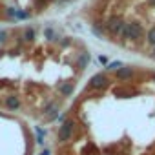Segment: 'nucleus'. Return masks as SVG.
<instances>
[{
	"mask_svg": "<svg viewBox=\"0 0 155 155\" xmlns=\"http://www.w3.org/2000/svg\"><path fill=\"white\" fill-rule=\"evenodd\" d=\"M73 131H75V120H73V119H66V120L58 126V130H57V140H58L60 144H66L68 140H71Z\"/></svg>",
	"mask_w": 155,
	"mask_h": 155,
	"instance_id": "f03ea898",
	"label": "nucleus"
},
{
	"mask_svg": "<svg viewBox=\"0 0 155 155\" xmlns=\"http://www.w3.org/2000/svg\"><path fill=\"white\" fill-rule=\"evenodd\" d=\"M91 29H93V33L97 35V37H104L106 35V22H102V20H95L93 24H91Z\"/></svg>",
	"mask_w": 155,
	"mask_h": 155,
	"instance_id": "6e6552de",
	"label": "nucleus"
},
{
	"mask_svg": "<svg viewBox=\"0 0 155 155\" xmlns=\"http://www.w3.org/2000/svg\"><path fill=\"white\" fill-rule=\"evenodd\" d=\"M148 6H151V8H155V0H148Z\"/></svg>",
	"mask_w": 155,
	"mask_h": 155,
	"instance_id": "6ab92c4d",
	"label": "nucleus"
},
{
	"mask_svg": "<svg viewBox=\"0 0 155 155\" xmlns=\"http://www.w3.org/2000/svg\"><path fill=\"white\" fill-rule=\"evenodd\" d=\"M106 84H108V77H106L104 73H97V75H93L91 79H90V82H88L90 90H102Z\"/></svg>",
	"mask_w": 155,
	"mask_h": 155,
	"instance_id": "20e7f679",
	"label": "nucleus"
},
{
	"mask_svg": "<svg viewBox=\"0 0 155 155\" xmlns=\"http://www.w3.org/2000/svg\"><path fill=\"white\" fill-rule=\"evenodd\" d=\"M90 64V53H81L79 58H77V68L79 69H86Z\"/></svg>",
	"mask_w": 155,
	"mask_h": 155,
	"instance_id": "1a4fd4ad",
	"label": "nucleus"
},
{
	"mask_svg": "<svg viewBox=\"0 0 155 155\" xmlns=\"http://www.w3.org/2000/svg\"><path fill=\"white\" fill-rule=\"evenodd\" d=\"M8 15H11V17H15V18H29V13L18 11V9H8Z\"/></svg>",
	"mask_w": 155,
	"mask_h": 155,
	"instance_id": "9b49d317",
	"label": "nucleus"
},
{
	"mask_svg": "<svg viewBox=\"0 0 155 155\" xmlns=\"http://www.w3.org/2000/svg\"><path fill=\"white\" fill-rule=\"evenodd\" d=\"M58 110H60L58 102H57V101H51V102H48V104H46L44 113L48 115V119H49V120H53V119H58Z\"/></svg>",
	"mask_w": 155,
	"mask_h": 155,
	"instance_id": "39448f33",
	"label": "nucleus"
},
{
	"mask_svg": "<svg viewBox=\"0 0 155 155\" xmlns=\"http://www.w3.org/2000/svg\"><path fill=\"white\" fill-rule=\"evenodd\" d=\"M133 68L131 66H122L120 69H117L115 71V79L117 81H130L131 79V77H133Z\"/></svg>",
	"mask_w": 155,
	"mask_h": 155,
	"instance_id": "423d86ee",
	"label": "nucleus"
},
{
	"mask_svg": "<svg viewBox=\"0 0 155 155\" xmlns=\"http://www.w3.org/2000/svg\"><path fill=\"white\" fill-rule=\"evenodd\" d=\"M146 42L155 48V26H151V28L148 29V33H146Z\"/></svg>",
	"mask_w": 155,
	"mask_h": 155,
	"instance_id": "f8f14e48",
	"label": "nucleus"
},
{
	"mask_svg": "<svg viewBox=\"0 0 155 155\" xmlns=\"http://www.w3.org/2000/svg\"><path fill=\"white\" fill-rule=\"evenodd\" d=\"M57 2H64V0H57Z\"/></svg>",
	"mask_w": 155,
	"mask_h": 155,
	"instance_id": "412c9836",
	"label": "nucleus"
},
{
	"mask_svg": "<svg viewBox=\"0 0 155 155\" xmlns=\"http://www.w3.org/2000/svg\"><path fill=\"white\" fill-rule=\"evenodd\" d=\"M153 81H155V75H153Z\"/></svg>",
	"mask_w": 155,
	"mask_h": 155,
	"instance_id": "4be33fe9",
	"label": "nucleus"
},
{
	"mask_svg": "<svg viewBox=\"0 0 155 155\" xmlns=\"http://www.w3.org/2000/svg\"><path fill=\"white\" fill-rule=\"evenodd\" d=\"M124 64L120 62V60H113V62H108V66H106V71H117V69H120Z\"/></svg>",
	"mask_w": 155,
	"mask_h": 155,
	"instance_id": "ddd939ff",
	"label": "nucleus"
},
{
	"mask_svg": "<svg viewBox=\"0 0 155 155\" xmlns=\"http://www.w3.org/2000/svg\"><path fill=\"white\" fill-rule=\"evenodd\" d=\"M99 62H101L102 66H108V57H104V55H101V57H99Z\"/></svg>",
	"mask_w": 155,
	"mask_h": 155,
	"instance_id": "f3484780",
	"label": "nucleus"
},
{
	"mask_svg": "<svg viewBox=\"0 0 155 155\" xmlns=\"http://www.w3.org/2000/svg\"><path fill=\"white\" fill-rule=\"evenodd\" d=\"M150 57H151V58H153V60H155V48H153V51H151V53H150Z\"/></svg>",
	"mask_w": 155,
	"mask_h": 155,
	"instance_id": "aec40b11",
	"label": "nucleus"
},
{
	"mask_svg": "<svg viewBox=\"0 0 155 155\" xmlns=\"http://www.w3.org/2000/svg\"><path fill=\"white\" fill-rule=\"evenodd\" d=\"M35 131H37V142H38V144H42V142H44V135H46V131H44L40 126H37V128H35Z\"/></svg>",
	"mask_w": 155,
	"mask_h": 155,
	"instance_id": "2eb2a0df",
	"label": "nucleus"
},
{
	"mask_svg": "<svg viewBox=\"0 0 155 155\" xmlns=\"http://www.w3.org/2000/svg\"><path fill=\"white\" fill-rule=\"evenodd\" d=\"M44 37H46L48 40H55V38H57V35H55L53 28H46V29H44Z\"/></svg>",
	"mask_w": 155,
	"mask_h": 155,
	"instance_id": "dca6fc26",
	"label": "nucleus"
},
{
	"mask_svg": "<svg viewBox=\"0 0 155 155\" xmlns=\"http://www.w3.org/2000/svg\"><path fill=\"white\" fill-rule=\"evenodd\" d=\"M35 35H37V33H35V29H33V28H26V29H24V40L31 42V40L35 38Z\"/></svg>",
	"mask_w": 155,
	"mask_h": 155,
	"instance_id": "4468645a",
	"label": "nucleus"
},
{
	"mask_svg": "<svg viewBox=\"0 0 155 155\" xmlns=\"http://www.w3.org/2000/svg\"><path fill=\"white\" fill-rule=\"evenodd\" d=\"M142 37H144V28L140 22H126L122 31L124 40H140Z\"/></svg>",
	"mask_w": 155,
	"mask_h": 155,
	"instance_id": "f257e3e1",
	"label": "nucleus"
},
{
	"mask_svg": "<svg viewBox=\"0 0 155 155\" xmlns=\"http://www.w3.org/2000/svg\"><path fill=\"white\" fill-rule=\"evenodd\" d=\"M73 88H75V84H73V82H66V84L58 86V91H60L64 97H69V95L73 93Z\"/></svg>",
	"mask_w": 155,
	"mask_h": 155,
	"instance_id": "9d476101",
	"label": "nucleus"
},
{
	"mask_svg": "<svg viewBox=\"0 0 155 155\" xmlns=\"http://www.w3.org/2000/svg\"><path fill=\"white\" fill-rule=\"evenodd\" d=\"M6 37H8V33H6V31H0V42H4V40H6Z\"/></svg>",
	"mask_w": 155,
	"mask_h": 155,
	"instance_id": "a211bd4d",
	"label": "nucleus"
},
{
	"mask_svg": "<svg viewBox=\"0 0 155 155\" xmlns=\"http://www.w3.org/2000/svg\"><path fill=\"white\" fill-rule=\"evenodd\" d=\"M4 106H6L9 111H17V110H20L22 102H20V99H18L17 95H8V97L4 99Z\"/></svg>",
	"mask_w": 155,
	"mask_h": 155,
	"instance_id": "0eeeda50",
	"label": "nucleus"
},
{
	"mask_svg": "<svg viewBox=\"0 0 155 155\" xmlns=\"http://www.w3.org/2000/svg\"><path fill=\"white\" fill-rule=\"evenodd\" d=\"M124 26H126V22H124L120 17H111V18L106 22V31H108L111 37H122Z\"/></svg>",
	"mask_w": 155,
	"mask_h": 155,
	"instance_id": "7ed1b4c3",
	"label": "nucleus"
}]
</instances>
